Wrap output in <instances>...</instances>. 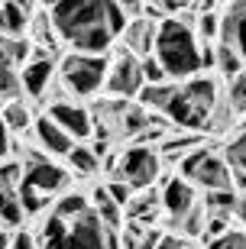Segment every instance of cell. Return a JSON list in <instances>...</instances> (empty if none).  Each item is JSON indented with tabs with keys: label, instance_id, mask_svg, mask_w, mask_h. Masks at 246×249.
<instances>
[{
	"label": "cell",
	"instance_id": "d4e9b609",
	"mask_svg": "<svg viewBox=\"0 0 246 249\" xmlns=\"http://www.w3.org/2000/svg\"><path fill=\"white\" fill-rule=\"evenodd\" d=\"M204 220H208V211H204V204L198 201L191 211L182 217V220L175 223V233H178L185 243H188V240H198V236H204Z\"/></svg>",
	"mask_w": 246,
	"mask_h": 249
},
{
	"label": "cell",
	"instance_id": "30bf717a",
	"mask_svg": "<svg viewBox=\"0 0 246 249\" xmlns=\"http://www.w3.org/2000/svg\"><path fill=\"white\" fill-rule=\"evenodd\" d=\"M49 117H52V120L58 123V126L75 139V142H78V139H91L94 136V117H91V110H84L81 104H75V101L49 104Z\"/></svg>",
	"mask_w": 246,
	"mask_h": 249
},
{
	"label": "cell",
	"instance_id": "ab89813d",
	"mask_svg": "<svg viewBox=\"0 0 246 249\" xmlns=\"http://www.w3.org/2000/svg\"><path fill=\"white\" fill-rule=\"evenodd\" d=\"M0 249H10V233L0 227Z\"/></svg>",
	"mask_w": 246,
	"mask_h": 249
},
{
	"label": "cell",
	"instance_id": "44dd1931",
	"mask_svg": "<svg viewBox=\"0 0 246 249\" xmlns=\"http://www.w3.org/2000/svg\"><path fill=\"white\" fill-rule=\"evenodd\" d=\"M175 91H178V84L175 81H165V84H143V91L136 94L139 97V107L143 110H149V113H165V107L172 104V97H175Z\"/></svg>",
	"mask_w": 246,
	"mask_h": 249
},
{
	"label": "cell",
	"instance_id": "4fadbf2b",
	"mask_svg": "<svg viewBox=\"0 0 246 249\" xmlns=\"http://www.w3.org/2000/svg\"><path fill=\"white\" fill-rule=\"evenodd\" d=\"M33 136H36L39 152H46V156H65L68 159V152L75 149V139L68 136L49 113H42V117L33 120Z\"/></svg>",
	"mask_w": 246,
	"mask_h": 249
},
{
	"label": "cell",
	"instance_id": "5bb4252c",
	"mask_svg": "<svg viewBox=\"0 0 246 249\" xmlns=\"http://www.w3.org/2000/svg\"><path fill=\"white\" fill-rule=\"evenodd\" d=\"M159 197H162V211L172 217V223H178L185 213H188L194 204H198L194 185H188L182 175L165 178V185H162V191H159Z\"/></svg>",
	"mask_w": 246,
	"mask_h": 249
},
{
	"label": "cell",
	"instance_id": "7a4b0ae2",
	"mask_svg": "<svg viewBox=\"0 0 246 249\" xmlns=\"http://www.w3.org/2000/svg\"><path fill=\"white\" fill-rule=\"evenodd\" d=\"M155 58L165 68L169 81L182 84L201 71V42L194 36V26L185 19H162L159 23V36H155Z\"/></svg>",
	"mask_w": 246,
	"mask_h": 249
},
{
	"label": "cell",
	"instance_id": "83f0119b",
	"mask_svg": "<svg viewBox=\"0 0 246 249\" xmlns=\"http://www.w3.org/2000/svg\"><path fill=\"white\" fill-rule=\"evenodd\" d=\"M201 204H204V211H208V213H227V217H233L240 197L233 191H210Z\"/></svg>",
	"mask_w": 246,
	"mask_h": 249
},
{
	"label": "cell",
	"instance_id": "3957f363",
	"mask_svg": "<svg viewBox=\"0 0 246 249\" xmlns=\"http://www.w3.org/2000/svg\"><path fill=\"white\" fill-rule=\"evenodd\" d=\"M217 101H220L217 81L208 78V74H194V78L178 84L172 104L165 107V120L175 123V129L201 133V129H208L210 110L217 107Z\"/></svg>",
	"mask_w": 246,
	"mask_h": 249
},
{
	"label": "cell",
	"instance_id": "4316f807",
	"mask_svg": "<svg viewBox=\"0 0 246 249\" xmlns=\"http://www.w3.org/2000/svg\"><path fill=\"white\" fill-rule=\"evenodd\" d=\"M7 129H17V133H26L33 126V113H29L26 101H13V104H3V110H0Z\"/></svg>",
	"mask_w": 246,
	"mask_h": 249
},
{
	"label": "cell",
	"instance_id": "ba28073f",
	"mask_svg": "<svg viewBox=\"0 0 246 249\" xmlns=\"http://www.w3.org/2000/svg\"><path fill=\"white\" fill-rule=\"evenodd\" d=\"M104 91L114 97V101H130L143 91V71H139V58H133L127 49H120L117 58L110 62L107 68V81H104Z\"/></svg>",
	"mask_w": 246,
	"mask_h": 249
},
{
	"label": "cell",
	"instance_id": "74e56055",
	"mask_svg": "<svg viewBox=\"0 0 246 249\" xmlns=\"http://www.w3.org/2000/svg\"><path fill=\"white\" fill-rule=\"evenodd\" d=\"M233 172V168H230ZM233 194L237 197H246V172H233Z\"/></svg>",
	"mask_w": 246,
	"mask_h": 249
},
{
	"label": "cell",
	"instance_id": "52a82bcc",
	"mask_svg": "<svg viewBox=\"0 0 246 249\" xmlns=\"http://www.w3.org/2000/svg\"><path fill=\"white\" fill-rule=\"evenodd\" d=\"M117 181L130 185L133 191H149L155 178L162 175V156L152 146H130L117 159Z\"/></svg>",
	"mask_w": 246,
	"mask_h": 249
},
{
	"label": "cell",
	"instance_id": "1f68e13d",
	"mask_svg": "<svg viewBox=\"0 0 246 249\" xmlns=\"http://www.w3.org/2000/svg\"><path fill=\"white\" fill-rule=\"evenodd\" d=\"M230 230V217L227 213H208V220H204V240H220L224 233Z\"/></svg>",
	"mask_w": 246,
	"mask_h": 249
},
{
	"label": "cell",
	"instance_id": "7402d4cb",
	"mask_svg": "<svg viewBox=\"0 0 246 249\" xmlns=\"http://www.w3.org/2000/svg\"><path fill=\"white\" fill-rule=\"evenodd\" d=\"M220 26H224V13H217L214 7H198V17H194V36H198V42H204V46H217L220 39Z\"/></svg>",
	"mask_w": 246,
	"mask_h": 249
},
{
	"label": "cell",
	"instance_id": "5b68a950",
	"mask_svg": "<svg viewBox=\"0 0 246 249\" xmlns=\"http://www.w3.org/2000/svg\"><path fill=\"white\" fill-rule=\"evenodd\" d=\"M107 55H84V52H68L58 62V84L65 91L78 94V97H91L104 88L107 81Z\"/></svg>",
	"mask_w": 246,
	"mask_h": 249
},
{
	"label": "cell",
	"instance_id": "f35d334b",
	"mask_svg": "<svg viewBox=\"0 0 246 249\" xmlns=\"http://www.w3.org/2000/svg\"><path fill=\"white\" fill-rule=\"evenodd\" d=\"M233 213H237L240 220L246 223V197H240V204H237V211H233Z\"/></svg>",
	"mask_w": 246,
	"mask_h": 249
},
{
	"label": "cell",
	"instance_id": "ffe728a7",
	"mask_svg": "<svg viewBox=\"0 0 246 249\" xmlns=\"http://www.w3.org/2000/svg\"><path fill=\"white\" fill-rule=\"evenodd\" d=\"M91 211H94V217L100 220V227H104V230H120V227H123V211L110 201L107 188H94V194H91Z\"/></svg>",
	"mask_w": 246,
	"mask_h": 249
},
{
	"label": "cell",
	"instance_id": "277c9868",
	"mask_svg": "<svg viewBox=\"0 0 246 249\" xmlns=\"http://www.w3.org/2000/svg\"><path fill=\"white\" fill-rule=\"evenodd\" d=\"M68 188V172L55 162H39V165L23 168V178L17 185V197L23 213H39L46 211V204H55V194H62Z\"/></svg>",
	"mask_w": 246,
	"mask_h": 249
},
{
	"label": "cell",
	"instance_id": "9c48e42d",
	"mask_svg": "<svg viewBox=\"0 0 246 249\" xmlns=\"http://www.w3.org/2000/svg\"><path fill=\"white\" fill-rule=\"evenodd\" d=\"M23 178V165L19 162H7L0 165V220L3 227H19L23 223V207H19V197H17V185Z\"/></svg>",
	"mask_w": 246,
	"mask_h": 249
},
{
	"label": "cell",
	"instance_id": "603a6c76",
	"mask_svg": "<svg viewBox=\"0 0 246 249\" xmlns=\"http://www.w3.org/2000/svg\"><path fill=\"white\" fill-rule=\"evenodd\" d=\"M214 68H217V71L224 74L227 81H233L237 74H243L246 65H243L240 52L230 46V42H217V46H214Z\"/></svg>",
	"mask_w": 246,
	"mask_h": 249
},
{
	"label": "cell",
	"instance_id": "f1b7e54d",
	"mask_svg": "<svg viewBox=\"0 0 246 249\" xmlns=\"http://www.w3.org/2000/svg\"><path fill=\"white\" fill-rule=\"evenodd\" d=\"M224 101H227V107L233 110V117H237V113H246V74H237L233 81H227Z\"/></svg>",
	"mask_w": 246,
	"mask_h": 249
},
{
	"label": "cell",
	"instance_id": "7c38bea8",
	"mask_svg": "<svg viewBox=\"0 0 246 249\" xmlns=\"http://www.w3.org/2000/svg\"><path fill=\"white\" fill-rule=\"evenodd\" d=\"M58 249H107V230L100 227V220L91 213H84L81 220L68 223V233Z\"/></svg>",
	"mask_w": 246,
	"mask_h": 249
},
{
	"label": "cell",
	"instance_id": "ac0fdd59",
	"mask_svg": "<svg viewBox=\"0 0 246 249\" xmlns=\"http://www.w3.org/2000/svg\"><path fill=\"white\" fill-rule=\"evenodd\" d=\"M49 213L58 217L62 223H75V220H81L84 213H91V201H88L81 191H65L62 197H55Z\"/></svg>",
	"mask_w": 246,
	"mask_h": 249
},
{
	"label": "cell",
	"instance_id": "cb8c5ba5",
	"mask_svg": "<svg viewBox=\"0 0 246 249\" xmlns=\"http://www.w3.org/2000/svg\"><path fill=\"white\" fill-rule=\"evenodd\" d=\"M0 101H23V78H19V68L10 62H0Z\"/></svg>",
	"mask_w": 246,
	"mask_h": 249
},
{
	"label": "cell",
	"instance_id": "8fae6325",
	"mask_svg": "<svg viewBox=\"0 0 246 249\" xmlns=\"http://www.w3.org/2000/svg\"><path fill=\"white\" fill-rule=\"evenodd\" d=\"M55 58L49 55L46 49H33V58H29L23 68H19V78H23V94L26 97H42L46 88L55 78Z\"/></svg>",
	"mask_w": 246,
	"mask_h": 249
},
{
	"label": "cell",
	"instance_id": "f546056e",
	"mask_svg": "<svg viewBox=\"0 0 246 249\" xmlns=\"http://www.w3.org/2000/svg\"><path fill=\"white\" fill-rule=\"evenodd\" d=\"M104 17H107V29L114 33V39H120L127 33L130 17H127V10H123V3H107L104 0Z\"/></svg>",
	"mask_w": 246,
	"mask_h": 249
},
{
	"label": "cell",
	"instance_id": "836d02e7",
	"mask_svg": "<svg viewBox=\"0 0 246 249\" xmlns=\"http://www.w3.org/2000/svg\"><path fill=\"white\" fill-rule=\"evenodd\" d=\"M104 188H107L110 201L117 204L120 211H123V207H127V204L133 201V194H136V191H133V188H130V185H123V181H107V185H104Z\"/></svg>",
	"mask_w": 246,
	"mask_h": 249
},
{
	"label": "cell",
	"instance_id": "d590c367",
	"mask_svg": "<svg viewBox=\"0 0 246 249\" xmlns=\"http://www.w3.org/2000/svg\"><path fill=\"white\" fill-rule=\"evenodd\" d=\"M188 243L178 236V233H162V240H159V246L155 249H185Z\"/></svg>",
	"mask_w": 246,
	"mask_h": 249
},
{
	"label": "cell",
	"instance_id": "d6a6232c",
	"mask_svg": "<svg viewBox=\"0 0 246 249\" xmlns=\"http://www.w3.org/2000/svg\"><path fill=\"white\" fill-rule=\"evenodd\" d=\"M208 249H246V233L243 230H233L230 227L220 240H210L208 243Z\"/></svg>",
	"mask_w": 246,
	"mask_h": 249
},
{
	"label": "cell",
	"instance_id": "d6986e66",
	"mask_svg": "<svg viewBox=\"0 0 246 249\" xmlns=\"http://www.w3.org/2000/svg\"><path fill=\"white\" fill-rule=\"evenodd\" d=\"M159 207H162V197H159L155 188H149V191L133 194V201H130L123 211H127L130 223H149V220L159 217Z\"/></svg>",
	"mask_w": 246,
	"mask_h": 249
},
{
	"label": "cell",
	"instance_id": "8d00e7d4",
	"mask_svg": "<svg viewBox=\"0 0 246 249\" xmlns=\"http://www.w3.org/2000/svg\"><path fill=\"white\" fill-rule=\"evenodd\" d=\"M10 146H13V142H10V129H7V123H3V117H0V159L10 152Z\"/></svg>",
	"mask_w": 246,
	"mask_h": 249
},
{
	"label": "cell",
	"instance_id": "484cf974",
	"mask_svg": "<svg viewBox=\"0 0 246 249\" xmlns=\"http://www.w3.org/2000/svg\"><path fill=\"white\" fill-rule=\"evenodd\" d=\"M68 168H72L75 175L88 178V175H94V172L100 168V159L94 156L91 146H75L72 152H68Z\"/></svg>",
	"mask_w": 246,
	"mask_h": 249
},
{
	"label": "cell",
	"instance_id": "4dcf8cb0",
	"mask_svg": "<svg viewBox=\"0 0 246 249\" xmlns=\"http://www.w3.org/2000/svg\"><path fill=\"white\" fill-rule=\"evenodd\" d=\"M139 71H143V84H165L169 81V74H165V68L159 65L155 55L139 58Z\"/></svg>",
	"mask_w": 246,
	"mask_h": 249
},
{
	"label": "cell",
	"instance_id": "e0dca14e",
	"mask_svg": "<svg viewBox=\"0 0 246 249\" xmlns=\"http://www.w3.org/2000/svg\"><path fill=\"white\" fill-rule=\"evenodd\" d=\"M29 7L26 3H0V36L3 39H23L29 29Z\"/></svg>",
	"mask_w": 246,
	"mask_h": 249
},
{
	"label": "cell",
	"instance_id": "6da1fadb",
	"mask_svg": "<svg viewBox=\"0 0 246 249\" xmlns=\"http://www.w3.org/2000/svg\"><path fill=\"white\" fill-rule=\"evenodd\" d=\"M46 13L55 36L68 42L72 52L107 55V49L114 46V33L107 29V17H104V0H65V3H52Z\"/></svg>",
	"mask_w": 246,
	"mask_h": 249
},
{
	"label": "cell",
	"instance_id": "9a60e30c",
	"mask_svg": "<svg viewBox=\"0 0 246 249\" xmlns=\"http://www.w3.org/2000/svg\"><path fill=\"white\" fill-rule=\"evenodd\" d=\"M155 36H159V23H152L146 17H133L120 39H123V49L133 58H149L155 52Z\"/></svg>",
	"mask_w": 246,
	"mask_h": 249
},
{
	"label": "cell",
	"instance_id": "2e32d148",
	"mask_svg": "<svg viewBox=\"0 0 246 249\" xmlns=\"http://www.w3.org/2000/svg\"><path fill=\"white\" fill-rule=\"evenodd\" d=\"M220 42H230V46L240 52L246 65V3H233L224 13V26H220Z\"/></svg>",
	"mask_w": 246,
	"mask_h": 249
},
{
	"label": "cell",
	"instance_id": "8992f818",
	"mask_svg": "<svg viewBox=\"0 0 246 249\" xmlns=\"http://www.w3.org/2000/svg\"><path fill=\"white\" fill-rule=\"evenodd\" d=\"M182 178L204 191H233V172L224 159L214 152V146H198L182 159Z\"/></svg>",
	"mask_w": 246,
	"mask_h": 249
},
{
	"label": "cell",
	"instance_id": "e575fe53",
	"mask_svg": "<svg viewBox=\"0 0 246 249\" xmlns=\"http://www.w3.org/2000/svg\"><path fill=\"white\" fill-rule=\"evenodd\" d=\"M10 249H39V243L29 230H17L10 236Z\"/></svg>",
	"mask_w": 246,
	"mask_h": 249
}]
</instances>
